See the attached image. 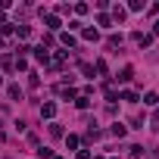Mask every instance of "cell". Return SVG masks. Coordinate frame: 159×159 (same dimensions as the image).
Instances as JSON below:
<instances>
[{
	"instance_id": "cell-3",
	"label": "cell",
	"mask_w": 159,
	"mask_h": 159,
	"mask_svg": "<svg viewBox=\"0 0 159 159\" xmlns=\"http://www.w3.org/2000/svg\"><path fill=\"white\" fill-rule=\"evenodd\" d=\"M116 78H119V81H131V78H134V69H131V66H125V69H122Z\"/></svg>"
},
{
	"instance_id": "cell-9",
	"label": "cell",
	"mask_w": 159,
	"mask_h": 159,
	"mask_svg": "<svg viewBox=\"0 0 159 159\" xmlns=\"http://www.w3.org/2000/svg\"><path fill=\"white\" fill-rule=\"evenodd\" d=\"M97 38H100V34H97L94 28H84V41H97Z\"/></svg>"
},
{
	"instance_id": "cell-7",
	"label": "cell",
	"mask_w": 159,
	"mask_h": 159,
	"mask_svg": "<svg viewBox=\"0 0 159 159\" xmlns=\"http://www.w3.org/2000/svg\"><path fill=\"white\" fill-rule=\"evenodd\" d=\"M109 131H112V134H116V137H125V125H119V122H116V125H112V128H109Z\"/></svg>"
},
{
	"instance_id": "cell-10",
	"label": "cell",
	"mask_w": 159,
	"mask_h": 159,
	"mask_svg": "<svg viewBox=\"0 0 159 159\" xmlns=\"http://www.w3.org/2000/svg\"><path fill=\"white\" fill-rule=\"evenodd\" d=\"M112 16H116V19L122 22V19H125V10H122V7H112Z\"/></svg>"
},
{
	"instance_id": "cell-14",
	"label": "cell",
	"mask_w": 159,
	"mask_h": 159,
	"mask_svg": "<svg viewBox=\"0 0 159 159\" xmlns=\"http://www.w3.org/2000/svg\"><path fill=\"white\" fill-rule=\"evenodd\" d=\"M94 159H103V156H94Z\"/></svg>"
},
{
	"instance_id": "cell-5",
	"label": "cell",
	"mask_w": 159,
	"mask_h": 159,
	"mask_svg": "<svg viewBox=\"0 0 159 159\" xmlns=\"http://www.w3.org/2000/svg\"><path fill=\"white\" fill-rule=\"evenodd\" d=\"M128 153H131V159H140V156H143V147L134 143V147H128Z\"/></svg>"
},
{
	"instance_id": "cell-11",
	"label": "cell",
	"mask_w": 159,
	"mask_h": 159,
	"mask_svg": "<svg viewBox=\"0 0 159 159\" xmlns=\"http://www.w3.org/2000/svg\"><path fill=\"white\" fill-rule=\"evenodd\" d=\"M10 97H13V100H16V97H19V100H22V91H19V88H16V84H10Z\"/></svg>"
},
{
	"instance_id": "cell-2",
	"label": "cell",
	"mask_w": 159,
	"mask_h": 159,
	"mask_svg": "<svg viewBox=\"0 0 159 159\" xmlns=\"http://www.w3.org/2000/svg\"><path fill=\"white\" fill-rule=\"evenodd\" d=\"M41 116H44V119H53V116H56V103H44V106H41Z\"/></svg>"
},
{
	"instance_id": "cell-6",
	"label": "cell",
	"mask_w": 159,
	"mask_h": 159,
	"mask_svg": "<svg viewBox=\"0 0 159 159\" xmlns=\"http://www.w3.org/2000/svg\"><path fill=\"white\" fill-rule=\"evenodd\" d=\"M47 28L56 31V28H59V19H56V16H47Z\"/></svg>"
},
{
	"instance_id": "cell-13",
	"label": "cell",
	"mask_w": 159,
	"mask_h": 159,
	"mask_svg": "<svg viewBox=\"0 0 159 159\" xmlns=\"http://www.w3.org/2000/svg\"><path fill=\"white\" fill-rule=\"evenodd\" d=\"M156 34H159V22H156Z\"/></svg>"
},
{
	"instance_id": "cell-1",
	"label": "cell",
	"mask_w": 159,
	"mask_h": 159,
	"mask_svg": "<svg viewBox=\"0 0 159 159\" xmlns=\"http://www.w3.org/2000/svg\"><path fill=\"white\" fill-rule=\"evenodd\" d=\"M131 41H137L140 47H150V44H153V34H143V31H134V34H131Z\"/></svg>"
},
{
	"instance_id": "cell-12",
	"label": "cell",
	"mask_w": 159,
	"mask_h": 159,
	"mask_svg": "<svg viewBox=\"0 0 159 159\" xmlns=\"http://www.w3.org/2000/svg\"><path fill=\"white\" fill-rule=\"evenodd\" d=\"M153 119H156V122H159V109H156V116H153Z\"/></svg>"
},
{
	"instance_id": "cell-4",
	"label": "cell",
	"mask_w": 159,
	"mask_h": 159,
	"mask_svg": "<svg viewBox=\"0 0 159 159\" xmlns=\"http://www.w3.org/2000/svg\"><path fill=\"white\" fill-rule=\"evenodd\" d=\"M143 103H147V106H156V103H159V94H153V91H150V94L143 97Z\"/></svg>"
},
{
	"instance_id": "cell-8",
	"label": "cell",
	"mask_w": 159,
	"mask_h": 159,
	"mask_svg": "<svg viewBox=\"0 0 159 159\" xmlns=\"http://www.w3.org/2000/svg\"><path fill=\"white\" fill-rule=\"evenodd\" d=\"M75 106H78V109H88V97H84V94L75 97Z\"/></svg>"
},
{
	"instance_id": "cell-15",
	"label": "cell",
	"mask_w": 159,
	"mask_h": 159,
	"mask_svg": "<svg viewBox=\"0 0 159 159\" xmlns=\"http://www.w3.org/2000/svg\"><path fill=\"white\" fill-rule=\"evenodd\" d=\"M0 84H3V78H0Z\"/></svg>"
}]
</instances>
